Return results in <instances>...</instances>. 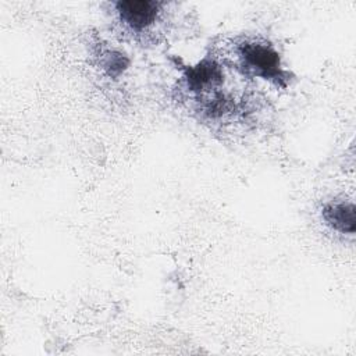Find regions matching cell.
Returning a JSON list of instances; mask_svg holds the SVG:
<instances>
[{"instance_id": "obj_3", "label": "cell", "mask_w": 356, "mask_h": 356, "mask_svg": "<svg viewBox=\"0 0 356 356\" xmlns=\"http://www.w3.org/2000/svg\"><path fill=\"white\" fill-rule=\"evenodd\" d=\"M185 81L188 88L193 92H210L222 82V71L216 61L203 60L199 64L186 68Z\"/></svg>"}, {"instance_id": "obj_5", "label": "cell", "mask_w": 356, "mask_h": 356, "mask_svg": "<svg viewBox=\"0 0 356 356\" xmlns=\"http://www.w3.org/2000/svg\"><path fill=\"white\" fill-rule=\"evenodd\" d=\"M104 68L107 70V72L110 75H118L121 74L127 65H128V58L117 51H108L104 57V63H103Z\"/></svg>"}, {"instance_id": "obj_1", "label": "cell", "mask_w": 356, "mask_h": 356, "mask_svg": "<svg viewBox=\"0 0 356 356\" xmlns=\"http://www.w3.org/2000/svg\"><path fill=\"white\" fill-rule=\"evenodd\" d=\"M238 57L245 71L254 76L273 81L278 85H284L286 81L280 54L271 44L245 42L238 49Z\"/></svg>"}, {"instance_id": "obj_2", "label": "cell", "mask_w": 356, "mask_h": 356, "mask_svg": "<svg viewBox=\"0 0 356 356\" xmlns=\"http://www.w3.org/2000/svg\"><path fill=\"white\" fill-rule=\"evenodd\" d=\"M114 6L127 28L134 32H142L156 22L161 3L154 0H121Z\"/></svg>"}, {"instance_id": "obj_4", "label": "cell", "mask_w": 356, "mask_h": 356, "mask_svg": "<svg viewBox=\"0 0 356 356\" xmlns=\"http://www.w3.org/2000/svg\"><path fill=\"white\" fill-rule=\"evenodd\" d=\"M323 220L332 229L342 234H353L356 228L355 206L348 202L327 203L321 210Z\"/></svg>"}]
</instances>
